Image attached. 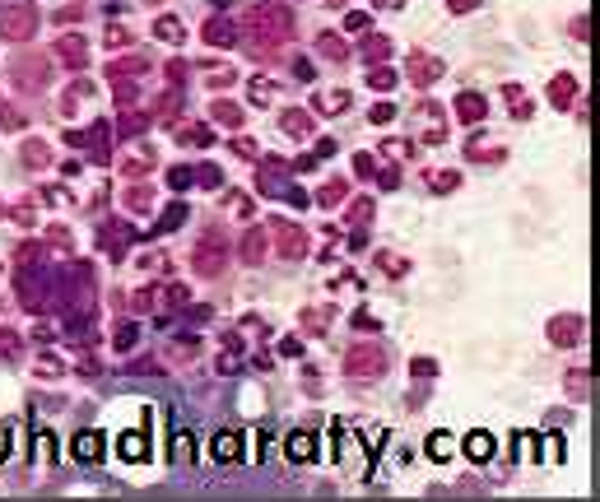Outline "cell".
Listing matches in <instances>:
<instances>
[{"mask_svg":"<svg viewBox=\"0 0 600 502\" xmlns=\"http://www.w3.org/2000/svg\"><path fill=\"white\" fill-rule=\"evenodd\" d=\"M210 451H215V460H219V465H233V460L242 456V433H215Z\"/></svg>","mask_w":600,"mask_h":502,"instance_id":"1","label":"cell"},{"mask_svg":"<svg viewBox=\"0 0 600 502\" xmlns=\"http://www.w3.org/2000/svg\"><path fill=\"white\" fill-rule=\"evenodd\" d=\"M117 451H122V460H144V456H149V438H144V433H122Z\"/></svg>","mask_w":600,"mask_h":502,"instance_id":"2","label":"cell"},{"mask_svg":"<svg viewBox=\"0 0 600 502\" xmlns=\"http://www.w3.org/2000/svg\"><path fill=\"white\" fill-rule=\"evenodd\" d=\"M284 451H289V460H312V456H317V438H312V433H289Z\"/></svg>","mask_w":600,"mask_h":502,"instance_id":"3","label":"cell"},{"mask_svg":"<svg viewBox=\"0 0 600 502\" xmlns=\"http://www.w3.org/2000/svg\"><path fill=\"white\" fill-rule=\"evenodd\" d=\"M0 28L10 33V37H24V33H33V15L24 19V10H5V15H0Z\"/></svg>","mask_w":600,"mask_h":502,"instance_id":"4","label":"cell"},{"mask_svg":"<svg viewBox=\"0 0 600 502\" xmlns=\"http://www.w3.org/2000/svg\"><path fill=\"white\" fill-rule=\"evenodd\" d=\"M461 447H465V456H470V460H489V456H493V438H489V433H470Z\"/></svg>","mask_w":600,"mask_h":502,"instance_id":"5","label":"cell"},{"mask_svg":"<svg viewBox=\"0 0 600 502\" xmlns=\"http://www.w3.org/2000/svg\"><path fill=\"white\" fill-rule=\"evenodd\" d=\"M103 456V438L98 433H79L75 438V460H98Z\"/></svg>","mask_w":600,"mask_h":502,"instance_id":"6","label":"cell"},{"mask_svg":"<svg viewBox=\"0 0 600 502\" xmlns=\"http://www.w3.org/2000/svg\"><path fill=\"white\" fill-rule=\"evenodd\" d=\"M577 330H582V316H563V321H554V326H549V335H554L558 345H572V340H577Z\"/></svg>","mask_w":600,"mask_h":502,"instance_id":"7","label":"cell"},{"mask_svg":"<svg viewBox=\"0 0 600 502\" xmlns=\"http://www.w3.org/2000/svg\"><path fill=\"white\" fill-rule=\"evenodd\" d=\"M205 37L219 42V47H228V42H233V24H228V19H210V24H205Z\"/></svg>","mask_w":600,"mask_h":502,"instance_id":"8","label":"cell"},{"mask_svg":"<svg viewBox=\"0 0 600 502\" xmlns=\"http://www.w3.org/2000/svg\"><path fill=\"white\" fill-rule=\"evenodd\" d=\"M540 460H549V465L563 460V442H558V433H544V438H540Z\"/></svg>","mask_w":600,"mask_h":502,"instance_id":"9","label":"cell"},{"mask_svg":"<svg viewBox=\"0 0 600 502\" xmlns=\"http://www.w3.org/2000/svg\"><path fill=\"white\" fill-rule=\"evenodd\" d=\"M382 354H349V372H377Z\"/></svg>","mask_w":600,"mask_h":502,"instance_id":"10","label":"cell"},{"mask_svg":"<svg viewBox=\"0 0 600 502\" xmlns=\"http://www.w3.org/2000/svg\"><path fill=\"white\" fill-rule=\"evenodd\" d=\"M461 116L465 121H479V116H484V98L479 94H461Z\"/></svg>","mask_w":600,"mask_h":502,"instance_id":"11","label":"cell"},{"mask_svg":"<svg viewBox=\"0 0 600 502\" xmlns=\"http://www.w3.org/2000/svg\"><path fill=\"white\" fill-rule=\"evenodd\" d=\"M172 460H177V465H186V460H191V433H177V438H172Z\"/></svg>","mask_w":600,"mask_h":502,"instance_id":"12","label":"cell"},{"mask_svg":"<svg viewBox=\"0 0 600 502\" xmlns=\"http://www.w3.org/2000/svg\"><path fill=\"white\" fill-rule=\"evenodd\" d=\"M428 456L433 460H447V456H451V438H447V433H433L428 438Z\"/></svg>","mask_w":600,"mask_h":502,"instance_id":"13","label":"cell"},{"mask_svg":"<svg viewBox=\"0 0 600 502\" xmlns=\"http://www.w3.org/2000/svg\"><path fill=\"white\" fill-rule=\"evenodd\" d=\"M344 103H349V94H317V107L322 112H340Z\"/></svg>","mask_w":600,"mask_h":502,"instance_id":"14","label":"cell"},{"mask_svg":"<svg viewBox=\"0 0 600 502\" xmlns=\"http://www.w3.org/2000/svg\"><path fill=\"white\" fill-rule=\"evenodd\" d=\"M568 98H572V79L558 75V79H554V103H568Z\"/></svg>","mask_w":600,"mask_h":502,"instance_id":"15","label":"cell"},{"mask_svg":"<svg viewBox=\"0 0 600 502\" xmlns=\"http://www.w3.org/2000/svg\"><path fill=\"white\" fill-rule=\"evenodd\" d=\"M284 130L303 135V130H308V116H303V112H289V116H284Z\"/></svg>","mask_w":600,"mask_h":502,"instance_id":"16","label":"cell"},{"mask_svg":"<svg viewBox=\"0 0 600 502\" xmlns=\"http://www.w3.org/2000/svg\"><path fill=\"white\" fill-rule=\"evenodd\" d=\"M158 37H182V24H172V19H158Z\"/></svg>","mask_w":600,"mask_h":502,"instance_id":"17","label":"cell"},{"mask_svg":"<svg viewBox=\"0 0 600 502\" xmlns=\"http://www.w3.org/2000/svg\"><path fill=\"white\" fill-rule=\"evenodd\" d=\"M182 219H186V209H182V205H172L168 214H163V228H177V223H182Z\"/></svg>","mask_w":600,"mask_h":502,"instance_id":"18","label":"cell"},{"mask_svg":"<svg viewBox=\"0 0 600 502\" xmlns=\"http://www.w3.org/2000/svg\"><path fill=\"white\" fill-rule=\"evenodd\" d=\"M238 367H242L238 354H224V358H219V372H238Z\"/></svg>","mask_w":600,"mask_h":502,"instance_id":"19","label":"cell"},{"mask_svg":"<svg viewBox=\"0 0 600 502\" xmlns=\"http://www.w3.org/2000/svg\"><path fill=\"white\" fill-rule=\"evenodd\" d=\"M372 84H377V89H391V84H396V75H391V70H377V75H372Z\"/></svg>","mask_w":600,"mask_h":502,"instance_id":"20","label":"cell"},{"mask_svg":"<svg viewBox=\"0 0 600 502\" xmlns=\"http://www.w3.org/2000/svg\"><path fill=\"white\" fill-rule=\"evenodd\" d=\"M215 116H219V121H238V107H228V103H219V107H215Z\"/></svg>","mask_w":600,"mask_h":502,"instance_id":"21","label":"cell"},{"mask_svg":"<svg viewBox=\"0 0 600 502\" xmlns=\"http://www.w3.org/2000/svg\"><path fill=\"white\" fill-rule=\"evenodd\" d=\"M168 182H172V187H186V182H191V173H186V168H172Z\"/></svg>","mask_w":600,"mask_h":502,"instance_id":"22","label":"cell"},{"mask_svg":"<svg viewBox=\"0 0 600 502\" xmlns=\"http://www.w3.org/2000/svg\"><path fill=\"white\" fill-rule=\"evenodd\" d=\"M5 451H10V428H0V460H5Z\"/></svg>","mask_w":600,"mask_h":502,"instance_id":"23","label":"cell"},{"mask_svg":"<svg viewBox=\"0 0 600 502\" xmlns=\"http://www.w3.org/2000/svg\"><path fill=\"white\" fill-rule=\"evenodd\" d=\"M470 5H479V0H451V10H470Z\"/></svg>","mask_w":600,"mask_h":502,"instance_id":"24","label":"cell"}]
</instances>
